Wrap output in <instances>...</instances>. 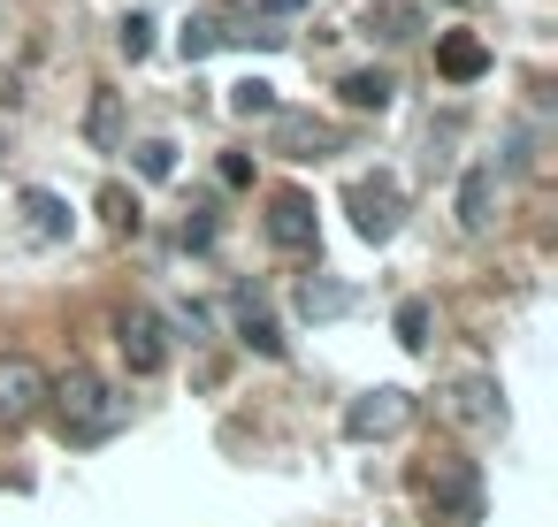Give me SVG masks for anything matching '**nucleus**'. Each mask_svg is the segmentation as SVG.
<instances>
[{"mask_svg":"<svg viewBox=\"0 0 558 527\" xmlns=\"http://www.w3.org/2000/svg\"><path fill=\"white\" fill-rule=\"evenodd\" d=\"M405 428H413V390H398V382H375V390H360L344 405L352 443H383V436H405Z\"/></svg>","mask_w":558,"mask_h":527,"instance_id":"f03ea898","label":"nucleus"},{"mask_svg":"<svg viewBox=\"0 0 558 527\" xmlns=\"http://www.w3.org/2000/svg\"><path fill=\"white\" fill-rule=\"evenodd\" d=\"M100 207H108V222H116V230H138V199H131V192H108Z\"/></svg>","mask_w":558,"mask_h":527,"instance_id":"b1692460","label":"nucleus"},{"mask_svg":"<svg viewBox=\"0 0 558 527\" xmlns=\"http://www.w3.org/2000/svg\"><path fill=\"white\" fill-rule=\"evenodd\" d=\"M39 413H47V367L9 352L0 359V428H32Z\"/></svg>","mask_w":558,"mask_h":527,"instance_id":"39448f33","label":"nucleus"},{"mask_svg":"<svg viewBox=\"0 0 558 527\" xmlns=\"http://www.w3.org/2000/svg\"><path fill=\"white\" fill-rule=\"evenodd\" d=\"M222 184H230V192H238V184H253V161H245V154H230V161H222Z\"/></svg>","mask_w":558,"mask_h":527,"instance_id":"393cba45","label":"nucleus"},{"mask_svg":"<svg viewBox=\"0 0 558 527\" xmlns=\"http://www.w3.org/2000/svg\"><path fill=\"white\" fill-rule=\"evenodd\" d=\"M436 70H444L451 85H474V77H489V47L466 39V32H451V39H436Z\"/></svg>","mask_w":558,"mask_h":527,"instance_id":"f8f14e48","label":"nucleus"},{"mask_svg":"<svg viewBox=\"0 0 558 527\" xmlns=\"http://www.w3.org/2000/svg\"><path fill=\"white\" fill-rule=\"evenodd\" d=\"M177 329H184V344H207L215 336V314L207 306H177Z\"/></svg>","mask_w":558,"mask_h":527,"instance_id":"5701e85b","label":"nucleus"},{"mask_svg":"<svg viewBox=\"0 0 558 527\" xmlns=\"http://www.w3.org/2000/svg\"><path fill=\"white\" fill-rule=\"evenodd\" d=\"M398 344H405V352L428 344V298H405V306H398Z\"/></svg>","mask_w":558,"mask_h":527,"instance_id":"412c9836","label":"nucleus"},{"mask_svg":"<svg viewBox=\"0 0 558 527\" xmlns=\"http://www.w3.org/2000/svg\"><path fill=\"white\" fill-rule=\"evenodd\" d=\"M238 336H245L260 359H283V329L268 321V306H260L253 291H238Z\"/></svg>","mask_w":558,"mask_h":527,"instance_id":"4468645a","label":"nucleus"},{"mask_svg":"<svg viewBox=\"0 0 558 527\" xmlns=\"http://www.w3.org/2000/svg\"><path fill=\"white\" fill-rule=\"evenodd\" d=\"M230 115H245V123L268 115V123H276V115H283V108H276V85H268V77H238V85H230Z\"/></svg>","mask_w":558,"mask_h":527,"instance_id":"f3484780","label":"nucleus"},{"mask_svg":"<svg viewBox=\"0 0 558 527\" xmlns=\"http://www.w3.org/2000/svg\"><path fill=\"white\" fill-rule=\"evenodd\" d=\"M444 405H451V420H466V428H505V390H497V375H459V382L444 390Z\"/></svg>","mask_w":558,"mask_h":527,"instance_id":"1a4fd4ad","label":"nucleus"},{"mask_svg":"<svg viewBox=\"0 0 558 527\" xmlns=\"http://www.w3.org/2000/svg\"><path fill=\"white\" fill-rule=\"evenodd\" d=\"M276 154L283 161H329V154H344V131L329 115H276Z\"/></svg>","mask_w":558,"mask_h":527,"instance_id":"0eeeda50","label":"nucleus"},{"mask_svg":"<svg viewBox=\"0 0 558 527\" xmlns=\"http://www.w3.org/2000/svg\"><path fill=\"white\" fill-rule=\"evenodd\" d=\"M322 222H314V199L306 192H268V245L276 253H314Z\"/></svg>","mask_w":558,"mask_h":527,"instance_id":"6e6552de","label":"nucleus"},{"mask_svg":"<svg viewBox=\"0 0 558 527\" xmlns=\"http://www.w3.org/2000/svg\"><path fill=\"white\" fill-rule=\"evenodd\" d=\"M207 245H215V207L199 199V207L184 215V253H207Z\"/></svg>","mask_w":558,"mask_h":527,"instance_id":"4be33fe9","label":"nucleus"},{"mask_svg":"<svg viewBox=\"0 0 558 527\" xmlns=\"http://www.w3.org/2000/svg\"><path fill=\"white\" fill-rule=\"evenodd\" d=\"M489 222H497V161H474V169L459 176V230L482 237Z\"/></svg>","mask_w":558,"mask_h":527,"instance_id":"9d476101","label":"nucleus"},{"mask_svg":"<svg viewBox=\"0 0 558 527\" xmlns=\"http://www.w3.org/2000/svg\"><path fill=\"white\" fill-rule=\"evenodd\" d=\"M344 207H352V230L367 237V245H390L398 237V222H405V192H398V176H360L352 192H344Z\"/></svg>","mask_w":558,"mask_h":527,"instance_id":"7ed1b4c3","label":"nucleus"},{"mask_svg":"<svg viewBox=\"0 0 558 527\" xmlns=\"http://www.w3.org/2000/svg\"><path fill=\"white\" fill-rule=\"evenodd\" d=\"M260 9H268V16H299V9H306V0H260Z\"/></svg>","mask_w":558,"mask_h":527,"instance_id":"a878e982","label":"nucleus"},{"mask_svg":"<svg viewBox=\"0 0 558 527\" xmlns=\"http://www.w3.org/2000/svg\"><path fill=\"white\" fill-rule=\"evenodd\" d=\"M85 138H93L100 154L123 146V93H93V108H85Z\"/></svg>","mask_w":558,"mask_h":527,"instance_id":"dca6fc26","label":"nucleus"},{"mask_svg":"<svg viewBox=\"0 0 558 527\" xmlns=\"http://www.w3.org/2000/svg\"><path fill=\"white\" fill-rule=\"evenodd\" d=\"M47 413H54V436L70 451H100V443H116L131 428V397L108 375H93V367L47 375Z\"/></svg>","mask_w":558,"mask_h":527,"instance_id":"f257e3e1","label":"nucleus"},{"mask_svg":"<svg viewBox=\"0 0 558 527\" xmlns=\"http://www.w3.org/2000/svg\"><path fill=\"white\" fill-rule=\"evenodd\" d=\"M337 93H344V108H360V115H383L398 85H390V70H352V77H344Z\"/></svg>","mask_w":558,"mask_h":527,"instance_id":"2eb2a0df","label":"nucleus"},{"mask_svg":"<svg viewBox=\"0 0 558 527\" xmlns=\"http://www.w3.org/2000/svg\"><path fill=\"white\" fill-rule=\"evenodd\" d=\"M352 298H360V291L337 283V275H306V283H299V314H306V321H337V314H352Z\"/></svg>","mask_w":558,"mask_h":527,"instance_id":"ddd939ff","label":"nucleus"},{"mask_svg":"<svg viewBox=\"0 0 558 527\" xmlns=\"http://www.w3.org/2000/svg\"><path fill=\"white\" fill-rule=\"evenodd\" d=\"M367 32H383L390 47H398V39H421V9H405V0H383V9H367Z\"/></svg>","mask_w":558,"mask_h":527,"instance_id":"a211bd4d","label":"nucleus"},{"mask_svg":"<svg viewBox=\"0 0 558 527\" xmlns=\"http://www.w3.org/2000/svg\"><path fill=\"white\" fill-rule=\"evenodd\" d=\"M428 497H436V512L451 519V527H474L482 519V466L474 458H459V451H444L436 466H428Z\"/></svg>","mask_w":558,"mask_h":527,"instance_id":"20e7f679","label":"nucleus"},{"mask_svg":"<svg viewBox=\"0 0 558 527\" xmlns=\"http://www.w3.org/2000/svg\"><path fill=\"white\" fill-rule=\"evenodd\" d=\"M116 47H123L131 62H146V54H154V16H138V9H131V16H123V32H116Z\"/></svg>","mask_w":558,"mask_h":527,"instance_id":"aec40b11","label":"nucleus"},{"mask_svg":"<svg viewBox=\"0 0 558 527\" xmlns=\"http://www.w3.org/2000/svg\"><path fill=\"white\" fill-rule=\"evenodd\" d=\"M131 161H138V176H146V184H169V176H177V146H169V138L131 146Z\"/></svg>","mask_w":558,"mask_h":527,"instance_id":"6ab92c4d","label":"nucleus"},{"mask_svg":"<svg viewBox=\"0 0 558 527\" xmlns=\"http://www.w3.org/2000/svg\"><path fill=\"white\" fill-rule=\"evenodd\" d=\"M16 207H24V230H32L39 245H70V230H77V215H70V199H62V192H47V184H32V192H24Z\"/></svg>","mask_w":558,"mask_h":527,"instance_id":"9b49d317","label":"nucleus"},{"mask_svg":"<svg viewBox=\"0 0 558 527\" xmlns=\"http://www.w3.org/2000/svg\"><path fill=\"white\" fill-rule=\"evenodd\" d=\"M116 344H123L131 375H161V367H169V321H161L154 306H123V314H116Z\"/></svg>","mask_w":558,"mask_h":527,"instance_id":"423d86ee","label":"nucleus"}]
</instances>
